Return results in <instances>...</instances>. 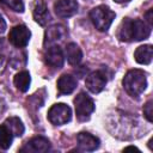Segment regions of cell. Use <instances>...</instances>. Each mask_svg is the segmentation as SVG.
<instances>
[{
	"label": "cell",
	"instance_id": "6da1fadb",
	"mask_svg": "<svg viewBox=\"0 0 153 153\" xmlns=\"http://www.w3.org/2000/svg\"><path fill=\"white\" fill-rule=\"evenodd\" d=\"M151 27L146 22L140 19H130L126 18L118 29V38L124 42L131 41H142L149 37Z\"/></svg>",
	"mask_w": 153,
	"mask_h": 153
},
{
	"label": "cell",
	"instance_id": "7a4b0ae2",
	"mask_svg": "<svg viewBox=\"0 0 153 153\" xmlns=\"http://www.w3.org/2000/svg\"><path fill=\"white\" fill-rule=\"evenodd\" d=\"M123 87L130 97L137 98L147 87L146 73L141 69H130L123 78Z\"/></svg>",
	"mask_w": 153,
	"mask_h": 153
},
{
	"label": "cell",
	"instance_id": "3957f363",
	"mask_svg": "<svg viewBox=\"0 0 153 153\" xmlns=\"http://www.w3.org/2000/svg\"><path fill=\"white\" fill-rule=\"evenodd\" d=\"M115 17H116L115 12L105 5H99L92 8L90 12V18L93 25L96 26V29H98L99 31H108Z\"/></svg>",
	"mask_w": 153,
	"mask_h": 153
},
{
	"label": "cell",
	"instance_id": "277c9868",
	"mask_svg": "<svg viewBox=\"0 0 153 153\" xmlns=\"http://www.w3.org/2000/svg\"><path fill=\"white\" fill-rule=\"evenodd\" d=\"M74 105L79 121H87L91 114L94 111V103L85 92H80L74 98Z\"/></svg>",
	"mask_w": 153,
	"mask_h": 153
},
{
	"label": "cell",
	"instance_id": "5b68a950",
	"mask_svg": "<svg viewBox=\"0 0 153 153\" xmlns=\"http://www.w3.org/2000/svg\"><path fill=\"white\" fill-rule=\"evenodd\" d=\"M72 118V110L63 103L54 104L48 111V120L54 126H62L69 122Z\"/></svg>",
	"mask_w": 153,
	"mask_h": 153
},
{
	"label": "cell",
	"instance_id": "8992f818",
	"mask_svg": "<svg viewBox=\"0 0 153 153\" xmlns=\"http://www.w3.org/2000/svg\"><path fill=\"white\" fill-rule=\"evenodd\" d=\"M31 37V31L25 25H17L11 29L8 39L16 48H24L27 45Z\"/></svg>",
	"mask_w": 153,
	"mask_h": 153
},
{
	"label": "cell",
	"instance_id": "52a82bcc",
	"mask_svg": "<svg viewBox=\"0 0 153 153\" xmlns=\"http://www.w3.org/2000/svg\"><path fill=\"white\" fill-rule=\"evenodd\" d=\"M85 85L92 93H99L104 90L106 85V76L100 71L92 72L86 76Z\"/></svg>",
	"mask_w": 153,
	"mask_h": 153
},
{
	"label": "cell",
	"instance_id": "ba28073f",
	"mask_svg": "<svg viewBox=\"0 0 153 153\" xmlns=\"http://www.w3.org/2000/svg\"><path fill=\"white\" fill-rule=\"evenodd\" d=\"M78 2L76 0H57L54 4V10L57 17L60 18H69L78 12Z\"/></svg>",
	"mask_w": 153,
	"mask_h": 153
},
{
	"label": "cell",
	"instance_id": "9c48e42d",
	"mask_svg": "<svg viewBox=\"0 0 153 153\" xmlns=\"http://www.w3.org/2000/svg\"><path fill=\"white\" fill-rule=\"evenodd\" d=\"M76 141H78L79 148L81 151H85V152L96 151L100 145L99 139L93 136L90 133H79L76 136Z\"/></svg>",
	"mask_w": 153,
	"mask_h": 153
},
{
	"label": "cell",
	"instance_id": "30bf717a",
	"mask_svg": "<svg viewBox=\"0 0 153 153\" xmlns=\"http://www.w3.org/2000/svg\"><path fill=\"white\" fill-rule=\"evenodd\" d=\"M50 149V142L48 139L43 136H36L31 139L24 148H22V152H32V153H44Z\"/></svg>",
	"mask_w": 153,
	"mask_h": 153
},
{
	"label": "cell",
	"instance_id": "8fae6325",
	"mask_svg": "<svg viewBox=\"0 0 153 153\" xmlns=\"http://www.w3.org/2000/svg\"><path fill=\"white\" fill-rule=\"evenodd\" d=\"M44 59L47 65L54 68H61L63 66V54L59 45L49 47L44 54Z\"/></svg>",
	"mask_w": 153,
	"mask_h": 153
},
{
	"label": "cell",
	"instance_id": "7c38bea8",
	"mask_svg": "<svg viewBox=\"0 0 153 153\" xmlns=\"http://www.w3.org/2000/svg\"><path fill=\"white\" fill-rule=\"evenodd\" d=\"M33 19L39 25L44 26L48 24V22L51 19L50 13L48 11V7L43 0H37L33 7Z\"/></svg>",
	"mask_w": 153,
	"mask_h": 153
},
{
	"label": "cell",
	"instance_id": "4fadbf2b",
	"mask_svg": "<svg viewBox=\"0 0 153 153\" xmlns=\"http://www.w3.org/2000/svg\"><path fill=\"white\" fill-rule=\"evenodd\" d=\"M76 79L71 74H63L57 80V90L60 94H69L76 87Z\"/></svg>",
	"mask_w": 153,
	"mask_h": 153
},
{
	"label": "cell",
	"instance_id": "5bb4252c",
	"mask_svg": "<svg viewBox=\"0 0 153 153\" xmlns=\"http://www.w3.org/2000/svg\"><path fill=\"white\" fill-rule=\"evenodd\" d=\"M68 31L63 25H53L45 31V43H54L62 41L67 36Z\"/></svg>",
	"mask_w": 153,
	"mask_h": 153
},
{
	"label": "cell",
	"instance_id": "9a60e30c",
	"mask_svg": "<svg viewBox=\"0 0 153 153\" xmlns=\"http://www.w3.org/2000/svg\"><path fill=\"white\" fill-rule=\"evenodd\" d=\"M134 57H135V61L140 65H149L152 62V57H153L152 45L146 44V45L137 47L134 53Z\"/></svg>",
	"mask_w": 153,
	"mask_h": 153
},
{
	"label": "cell",
	"instance_id": "2e32d148",
	"mask_svg": "<svg viewBox=\"0 0 153 153\" xmlns=\"http://www.w3.org/2000/svg\"><path fill=\"white\" fill-rule=\"evenodd\" d=\"M66 57H67V61L69 62V65H72V66L79 65L81 59H82L81 49L75 43L67 44V47H66Z\"/></svg>",
	"mask_w": 153,
	"mask_h": 153
},
{
	"label": "cell",
	"instance_id": "e0dca14e",
	"mask_svg": "<svg viewBox=\"0 0 153 153\" xmlns=\"http://www.w3.org/2000/svg\"><path fill=\"white\" fill-rule=\"evenodd\" d=\"M13 82H14V86L22 91V92H26L30 87V84H31V76H30V73L26 72V71H23V72H19L18 74L14 75V79H13Z\"/></svg>",
	"mask_w": 153,
	"mask_h": 153
},
{
	"label": "cell",
	"instance_id": "ac0fdd59",
	"mask_svg": "<svg viewBox=\"0 0 153 153\" xmlns=\"http://www.w3.org/2000/svg\"><path fill=\"white\" fill-rule=\"evenodd\" d=\"M4 124H6V127L11 130V133L13 134V136H22L24 134V130H25L24 129V124L16 116H12V117L6 118V121H5Z\"/></svg>",
	"mask_w": 153,
	"mask_h": 153
},
{
	"label": "cell",
	"instance_id": "d6986e66",
	"mask_svg": "<svg viewBox=\"0 0 153 153\" xmlns=\"http://www.w3.org/2000/svg\"><path fill=\"white\" fill-rule=\"evenodd\" d=\"M12 140H13V134L11 133V130L6 127V124H1L0 126V148L2 149L10 148V146L12 145Z\"/></svg>",
	"mask_w": 153,
	"mask_h": 153
},
{
	"label": "cell",
	"instance_id": "ffe728a7",
	"mask_svg": "<svg viewBox=\"0 0 153 153\" xmlns=\"http://www.w3.org/2000/svg\"><path fill=\"white\" fill-rule=\"evenodd\" d=\"M0 1L16 12H20V13L24 12V4L22 0H0Z\"/></svg>",
	"mask_w": 153,
	"mask_h": 153
},
{
	"label": "cell",
	"instance_id": "44dd1931",
	"mask_svg": "<svg viewBox=\"0 0 153 153\" xmlns=\"http://www.w3.org/2000/svg\"><path fill=\"white\" fill-rule=\"evenodd\" d=\"M143 115L149 122L153 121V103H152V100H148L143 105Z\"/></svg>",
	"mask_w": 153,
	"mask_h": 153
},
{
	"label": "cell",
	"instance_id": "7402d4cb",
	"mask_svg": "<svg viewBox=\"0 0 153 153\" xmlns=\"http://www.w3.org/2000/svg\"><path fill=\"white\" fill-rule=\"evenodd\" d=\"M145 19H146V22L148 23V25L152 26V10H148V11L145 13Z\"/></svg>",
	"mask_w": 153,
	"mask_h": 153
},
{
	"label": "cell",
	"instance_id": "603a6c76",
	"mask_svg": "<svg viewBox=\"0 0 153 153\" xmlns=\"http://www.w3.org/2000/svg\"><path fill=\"white\" fill-rule=\"evenodd\" d=\"M5 30H6V22H5V19L0 16V33L5 32Z\"/></svg>",
	"mask_w": 153,
	"mask_h": 153
},
{
	"label": "cell",
	"instance_id": "cb8c5ba5",
	"mask_svg": "<svg viewBox=\"0 0 153 153\" xmlns=\"http://www.w3.org/2000/svg\"><path fill=\"white\" fill-rule=\"evenodd\" d=\"M133 149H134V151H137V152L140 151V149H139L137 147H135V146H128V147L124 148V151H133Z\"/></svg>",
	"mask_w": 153,
	"mask_h": 153
},
{
	"label": "cell",
	"instance_id": "d4e9b609",
	"mask_svg": "<svg viewBox=\"0 0 153 153\" xmlns=\"http://www.w3.org/2000/svg\"><path fill=\"white\" fill-rule=\"evenodd\" d=\"M4 62H5V57H4L2 55H0V69L2 68V66H4Z\"/></svg>",
	"mask_w": 153,
	"mask_h": 153
},
{
	"label": "cell",
	"instance_id": "484cf974",
	"mask_svg": "<svg viewBox=\"0 0 153 153\" xmlns=\"http://www.w3.org/2000/svg\"><path fill=\"white\" fill-rule=\"evenodd\" d=\"M115 2H118V4H123V2H128V1H130V0H114Z\"/></svg>",
	"mask_w": 153,
	"mask_h": 153
},
{
	"label": "cell",
	"instance_id": "4316f807",
	"mask_svg": "<svg viewBox=\"0 0 153 153\" xmlns=\"http://www.w3.org/2000/svg\"><path fill=\"white\" fill-rule=\"evenodd\" d=\"M2 47H4V39L0 38V49H2Z\"/></svg>",
	"mask_w": 153,
	"mask_h": 153
}]
</instances>
